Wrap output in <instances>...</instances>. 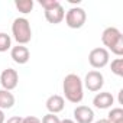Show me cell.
I'll list each match as a JSON object with an SVG mask.
<instances>
[{
	"label": "cell",
	"instance_id": "cell-1",
	"mask_svg": "<svg viewBox=\"0 0 123 123\" xmlns=\"http://www.w3.org/2000/svg\"><path fill=\"white\" fill-rule=\"evenodd\" d=\"M83 88H84L83 80H81L77 74H68V75L64 78L62 90H64L65 98H67L70 103L78 104V103L83 100V97H84Z\"/></svg>",
	"mask_w": 123,
	"mask_h": 123
},
{
	"label": "cell",
	"instance_id": "cell-2",
	"mask_svg": "<svg viewBox=\"0 0 123 123\" xmlns=\"http://www.w3.org/2000/svg\"><path fill=\"white\" fill-rule=\"evenodd\" d=\"M101 42L114 55H117V56L123 55V35L117 28H114V26L106 28L101 33Z\"/></svg>",
	"mask_w": 123,
	"mask_h": 123
},
{
	"label": "cell",
	"instance_id": "cell-3",
	"mask_svg": "<svg viewBox=\"0 0 123 123\" xmlns=\"http://www.w3.org/2000/svg\"><path fill=\"white\" fill-rule=\"evenodd\" d=\"M12 33L18 45H26L32 39L31 23L26 18H16L12 23Z\"/></svg>",
	"mask_w": 123,
	"mask_h": 123
},
{
	"label": "cell",
	"instance_id": "cell-4",
	"mask_svg": "<svg viewBox=\"0 0 123 123\" xmlns=\"http://www.w3.org/2000/svg\"><path fill=\"white\" fill-rule=\"evenodd\" d=\"M65 23L68 28L71 29H80L84 26L86 20H87V13L83 7H71L67 13H65Z\"/></svg>",
	"mask_w": 123,
	"mask_h": 123
},
{
	"label": "cell",
	"instance_id": "cell-5",
	"mask_svg": "<svg viewBox=\"0 0 123 123\" xmlns=\"http://www.w3.org/2000/svg\"><path fill=\"white\" fill-rule=\"evenodd\" d=\"M110 54L106 48H94L88 54V62L93 68H104L109 64Z\"/></svg>",
	"mask_w": 123,
	"mask_h": 123
},
{
	"label": "cell",
	"instance_id": "cell-6",
	"mask_svg": "<svg viewBox=\"0 0 123 123\" xmlns=\"http://www.w3.org/2000/svg\"><path fill=\"white\" fill-rule=\"evenodd\" d=\"M83 86H86V88L88 91H94V93L100 91L101 87L104 86V77H103V74L100 71H96V70L88 71L86 78H84Z\"/></svg>",
	"mask_w": 123,
	"mask_h": 123
},
{
	"label": "cell",
	"instance_id": "cell-7",
	"mask_svg": "<svg viewBox=\"0 0 123 123\" xmlns=\"http://www.w3.org/2000/svg\"><path fill=\"white\" fill-rule=\"evenodd\" d=\"M18 83H19V74L16 70L6 68L2 71V74H0V84H2L3 90L12 91L18 87Z\"/></svg>",
	"mask_w": 123,
	"mask_h": 123
},
{
	"label": "cell",
	"instance_id": "cell-8",
	"mask_svg": "<svg viewBox=\"0 0 123 123\" xmlns=\"http://www.w3.org/2000/svg\"><path fill=\"white\" fill-rule=\"evenodd\" d=\"M74 119L77 123H93L94 111L87 106H77L74 109Z\"/></svg>",
	"mask_w": 123,
	"mask_h": 123
},
{
	"label": "cell",
	"instance_id": "cell-9",
	"mask_svg": "<svg viewBox=\"0 0 123 123\" xmlns=\"http://www.w3.org/2000/svg\"><path fill=\"white\" fill-rule=\"evenodd\" d=\"M10 56H12V59L15 61L16 64L22 65V64H26L28 61H29L31 52H29V49H28L25 45H18V46H13V48H12Z\"/></svg>",
	"mask_w": 123,
	"mask_h": 123
},
{
	"label": "cell",
	"instance_id": "cell-10",
	"mask_svg": "<svg viewBox=\"0 0 123 123\" xmlns=\"http://www.w3.org/2000/svg\"><path fill=\"white\" fill-rule=\"evenodd\" d=\"M113 103H114V97H113L111 93H109V91L97 93L96 97L93 98V104H94V107H97V109H100V110H104V109L111 107Z\"/></svg>",
	"mask_w": 123,
	"mask_h": 123
},
{
	"label": "cell",
	"instance_id": "cell-11",
	"mask_svg": "<svg viewBox=\"0 0 123 123\" xmlns=\"http://www.w3.org/2000/svg\"><path fill=\"white\" fill-rule=\"evenodd\" d=\"M64 18H65V10H64L62 5H59V6H56L51 10H45V19L52 25L61 23L64 20Z\"/></svg>",
	"mask_w": 123,
	"mask_h": 123
},
{
	"label": "cell",
	"instance_id": "cell-12",
	"mask_svg": "<svg viewBox=\"0 0 123 123\" xmlns=\"http://www.w3.org/2000/svg\"><path fill=\"white\" fill-rule=\"evenodd\" d=\"M64 106H65V101H64V97L62 96L54 94V96L48 97V100H46V109L52 114H56L59 111H62L64 110Z\"/></svg>",
	"mask_w": 123,
	"mask_h": 123
},
{
	"label": "cell",
	"instance_id": "cell-13",
	"mask_svg": "<svg viewBox=\"0 0 123 123\" xmlns=\"http://www.w3.org/2000/svg\"><path fill=\"white\" fill-rule=\"evenodd\" d=\"M15 104V96L7 90H0V110L12 109Z\"/></svg>",
	"mask_w": 123,
	"mask_h": 123
},
{
	"label": "cell",
	"instance_id": "cell-14",
	"mask_svg": "<svg viewBox=\"0 0 123 123\" xmlns=\"http://www.w3.org/2000/svg\"><path fill=\"white\" fill-rule=\"evenodd\" d=\"M16 9L20 12V13H31L32 9H33V0H18L15 3Z\"/></svg>",
	"mask_w": 123,
	"mask_h": 123
},
{
	"label": "cell",
	"instance_id": "cell-15",
	"mask_svg": "<svg viewBox=\"0 0 123 123\" xmlns=\"http://www.w3.org/2000/svg\"><path fill=\"white\" fill-rule=\"evenodd\" d=\"M110 70L114 75L117 77H123V58H116L111 61L110 64Z\"/></svg>",
	"mask_w": 123,
	"mask_h": 123
},
{
	"label": "cell",
	"instance_id": "cell-16",
	"mask_svg": "<svg viewBox=\"0 0 123 123\" xmlns=\"http://www.w3.org/2000/svg\"><path fill=\"white\" fill-rule=\"evenodd\" d=\"M107 120L110 123H116V122H120L123 120V109L122 107H116V109H111L107 114Z\"/></svg>",
	"mask_w": 123,
	"mask_h": 123
},
{
	"label": "cell",
	"instance_id": "cell-17",
	"mask_svg": "<svg viewBox=\"0 0 123 123\" xmlns=\"http://www.w3.org/2000/svg\"><path fill=\"white\" fill-rule=\"evenodd\" d=\"M12 46V39L7 33L0 32V52H6Z\"/></svg>",
	"mask_w": 123,
	"mask_h": 123
},
{
	"label": "cell",
	"instance_id": "cell-18",
	"mask_svg": "<svg viewBox=\"0 0 123 123\" xmlns=\"http://www.w3.org/2000/svg\"><path fill=\"white\" fill-rule=\"evenodd\" d=\"M39 5L43 7V10H51L56 6H59L61 3L58 2V0H39Z\"/></svg>",
	"mask_w": 123,
	"mask_h": 123
},
{
	"label": "cell",
	"instance_id": "cell-19",
	"mask_svg": "<svg viewBox=\"0 0 123 123\" xmlns=\"http://www.w3.org/2000/svg\"><path fill=\"white\" fill-rule=\"evenodd\" d=\"M41 123H61V120H59V117H58L56 114L48 113V114H45V116L42 117Z\"/></svg>",
	"mask_w": 123,
	"mask_h": 123
},
{
	"label": "cell",
	"instance_id": "cell-20",
	"mask_svg": "<svg viewBox=\"0 0 123 123\" xmlns=\"http://www.w3.org/2000/svg\"><path fill=\"white\" fill-rule=\"evenodd\" d=\"M22 123H41V120L35 116H26L22 119Z\"/></svg>",
	"mask_w": 123,
	"mask_h": 123
},
{
	"label": "cell",
	"instance_id": "cell-21",
	"mask_svg": "<svg viewBox=\"0 0 123 123\" xmlns=\"http://www.w3.org/2000/svg\"><path fill=\"white\" fill-rule=\"evenodd\" d=\"M6 123H22V117L20 116H13V117L7 119Z\"/></svg>",
	"mask_w": 123,
	"mask_h": 123
},
{
	"label": "cell",
	"instance_id": "cell-22",
	"mask_svg": "<svg viewBox=\"0 0 123 123\" xmlns=\"http://www.w3.org/2000/svg\"><path fill=\"white\" fill-rule=\"evenodd\" d=\"M6 122V116H5V111L0 110V123H5Z\"/></svg>",
	"mask_w": 123,
	"mask_h": 123
},
{
	"label": "cell",
	"instance_id": "cell-23",
	"mask_svg": "<svg viewBox=\"0 0 123 123\" xmlns=\"http://www.w3.org/2000/svg\"><path fill=\"white\" fill-rule=\"evenodd\" d=\"M119 103H120V104H123V90H120V91H119Z\"/></svg>",
	"mask_w": 123,
	"mask_h": 123
},
{
	"label": "cell",
	"instance_id": "cell-24",
	"mask_svg": "<svg viewBox=\"0 0 123 123\" xmlns=\"http://www.w3.org/2000/svg\"><path fill=\"white\" fill-rule=\"evenodd\" d=\"M61 123H75V122L71 119H64V120H61Z\"/></svg>",
	"mask_w": 123,
	"mask_h": 123
},
{
	"label": "cell",
	"instance_id": "cell-25",
	"mask_svg": "<svg viewBox=\"0 0 123 123\" xmlns=\"http://www.w3.org/2000/svg\"><path fill=\"white\" fill-rule=\"evenodd\" d=\"M96 123H110V122H109L107 119H100V120H97Z\"/></svg>",
	"mask_w": 123,
	"mask_h": 123
},
{
	"label": "cell",
	"instance_id": "cell-26",
	"mask_svg": "<svg viewBox=\"0 0 123 123\" xmlns=\"http://www.w3.org/2000/svg\"><path fill=\"white\" fill-rule=\"evenodd\" d=\"M116 123H123V120H120V122H116Z\"/></svg>",
	"mask_w": 123,
	"mask_h": 123
}]
</instances>
